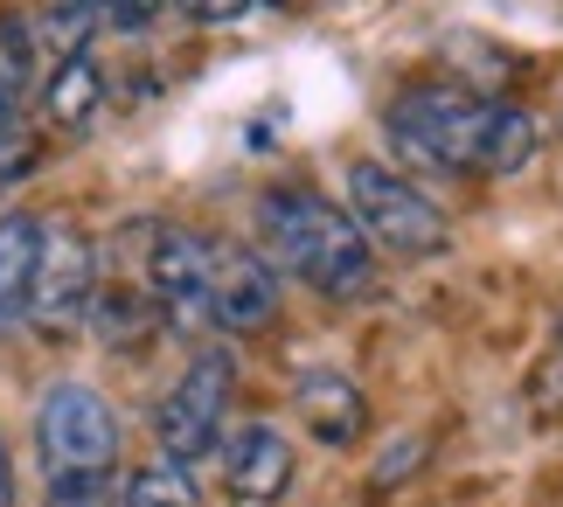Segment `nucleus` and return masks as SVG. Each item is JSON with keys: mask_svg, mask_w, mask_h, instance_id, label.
I'll list each match as a JSON object with an SVG mask.
<instances>
[{"mask_svg": "<svg viewBox=\"0 0 563 507\" xmlns=\"http://www.w3.org/2000/svg\"><path fill=\"white\" fill-rule=\"evenodd\" d=\"M389 140L410 161L445 167V174H522L543 153V125L515 104L466 98L445 84H418L389 104Z\"/></svg>", "mask_w": 563, "mask_h": 507, "instance_id": "1", "label": "nucleus"}, {"mask_svg": "<svg viewBox=\"0 0 563 507\" xmlns=\"http://www.w3.org/2000/svg\"><path fill=\"white\" fill-rule=\"evenodd\" d=\"M257 244L278 272H292L328 299H355L376 285V244L362 236L349 209L313 188H272L257 202Z\"/></svg>", "mask_w": 563, "mask_h": 507, "instance_id": "2", "label": "nucleus"}, {"mask_svg": "<svg viewBox=\"0 0 563 507\" xmlns=\"http://www.w3.org/2000/svg\"><path fill=\"white\" fill-rule=\"evenodd\" d=\"M35 459L42 480L119 473V410L91 383H56L35 404Z\"/></svg>", "mask_w": 563, "mask_h": 507, "instance_id": "3", "label": "nucleus"}, {"mask_svg": "<svg viewBox=\"0 0 563 507\" xmlns=\"http://www.w3.org/2000/svg\"><path fill=\"white\" fill-rule=\"evenodd\" d=\"M349 216L362 223V236L397 257H439L452 244V223L410 174L383 167V161H355L349 167Z\"/></svg>", "mask_w": 563, "mask_h": 507, "instance_id": "4", "label": "nucleus"}, {"mask_svg": "<svg viewBox=\"0 0 563 507\" xmlns=\"http://www.w3.org/2000/svg\"><path fill=\"white\" fill-rule=\"evenodd\" d=\"M230 396H236V362L223 348H202V355L181 368V383L154 404V452L181 459V466L216 459V445H223V431H230Z\"/></svg>", "mask_w": 563, "mask_h": 507, "instance_id": "5", "label": "nucleus"}, {"mask_svg": "<svg viewBox=\"0 0 563 507\" xmlns=\"http://www.w3.org/2000/svg\"><path fill=\"white\" fill-rule=\"evenodd\" d=\"M91 306H98V251L84 230H49L42 236V257H35V293H29V327L35 334H77L91 327Z\"/></svg>", "mask_w": 563, "mask_h": 507, "instance_id": "6", "label": "nucleus"}, {"mask_svg": "<svg viewBox=\"0 0 563 507\" xmlns=\"http://www.w3.org/2000/svg\"><path fill=\"white\" fill-rule=\"evenodd\" d=\"M209 278H216V236L202 230H161L146 251V299L175 327H209Z\"/></svg>", "mask_w": 563, "mask_h": 507, "instance_id": "7", "label": "nucleus"}, {"mask_svg": "<svg viewBox=\"0 0 563 507\" xmlns=\"http://www.w3.org/2000/svg\"><path fill=\"white\" fill-rule=\"evenodd\" d=\"M278 320V264L236 244H216L209 278V327L216 334H265Z\"/></svg>", "mask_w": 563, "mask_h": 507, "instance_id": "8", "label": "nucleus"}, {"mask_svg": "<svg viewBox=\"0 0 563 507\" xmlns=\"http://www.w3.org/2000/svg\"><path fill=\"white\" fill-rule=\"evenodd\" d=\"M216 466H223L230 500L244 507H272L292 487V445L278 425H230L223 445H216Z\"/></svg>", "mask_w": 563, "mask_h": 507, "instance_id": "9", "label": "nucleus"}, {"mask_svg": "<svg viewBox=\"0 0 563 507\" xmlns=\"http://www.w3.org/2000/svg\"><path fill=\"white\" fill-rule=\"evenodd\" d=\"M292 417L313 431V445H355L362 431H369V396H362V383L349 376V368H334V362H313V368H299V383H292Z\"/></svg>", "mask_w": 563, "mask_h": 507, "instance_id": "10", "label": "nucleus"}, {"mask_svg": "<svg viewBox=\"0 0 563 507\" xmlns=\"http://www.w3.org/2000/svg\"><path fill=\"white\" fill-rule=\"evenodd\" d=\"M42 236H49L42 216H29V209H8V216H0V334H14V327L29 320Z\"/></svg>", "mask_w": 563, "mask_h": 507, "instance_id": "11", "label": "nucleus"}, {"mask_svg": "<svg viewBox=\"0 0 563 507\" xmlns=\"http://www.w3.org/2000/svg\"><path fill=\"white\" fill-rule=\"evenodd\" d=\"M98 104H104V70L91 63V49H84V56H63L56 70H49V84H42V112H49L63 132L91 125Z\"/></svg>", "mask_w": 563, "mask_h": 507, "instance_id": "12", "label": "nucleus"}, {"mask_svg": "<svg viewBox=\"0 0 563 507\" xmlns=\"http://www.w3.org/2000/svg\"><path fill=\"white\" fill-rule=\"evenodd\" d=\"M119 507H202V480H195V466H181V459H140V466L119 473Z\"/></svg>", "mask_w": 563, "mask_h": 507, "instance_id": "13", "label": "nucleus"}, {"mask_svg": "<svg viewBox=\"0 0 563 507\" xmlns=\"http://www.w3.org/2000/svg\"><path fill=\"white\" fill-rule=\"evenodd\" d=\"M167 8H175V0H104V21H112L119 35H140V29H154Z\"/></svg>", "mask_w": 563, "mask_h": 507, "instance_id": "14", "label": "nucleus"}, {"mask_svg": "<svg viewBox=\"0 0 563 507\" xmlns=\"http://www.w3.org/2000/svg\"><path fill=\"white\" fill-rule=\"evenodd\" d=\"M257 0H181L188 21H202V29H223V21H244Z\"/></svg>", "mask_w": 563, "mask_h": 507, "instance_id": "15", "label": "nucleus"}, {"mask_svg": "<svg viewBox=\"0 0 563 507\" xmlns=\"http://www.w3.org/2000/svg\"><path fill=\"white\" fill-rule=\"evenodd\" d=\"M0 507H14V452H8V438H0Z\"/></svg>", "mask_w": 563, "mask_h": 507, "instance_id": "16", "label": "nucleus"}, {"mask_svg": "<svg viewBox=\"0 0 563 507\" xmlns=\"http://www.w3.org/2000/svg\"><path fill=\"white\" fill-rule=\"evenodd\" d=\"M70 8H91V14H104V0H70Z\"/></svg>", "mask_w": 563, "mask_h": 507, "instance_id": "17", "label": "nucleus"}]
</instances>
